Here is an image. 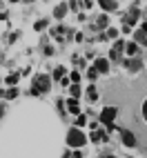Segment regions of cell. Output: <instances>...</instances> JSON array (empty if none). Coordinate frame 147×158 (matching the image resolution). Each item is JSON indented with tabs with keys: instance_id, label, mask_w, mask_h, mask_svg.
<instances>
[{
	"instance_id": "3",
	"label": "cell",
	"mask_w": 147,
	"mask_h": 158,
	"mask_svg": "<svg viewBox=\"0 0 147 158\" xmlns=\"http://www.w3.org/2000/svg\"><path fill=\"white\" fill-rule=\"evenodd\" d=\"M116 114H118V109H116V107H105V109L100 111V120L107 125V123H111L114 118H116Z\"/></svg>"
},
{
	"instance_id": "4",
	"label": "cell",
	"mask_w": 147,
	"mask_h": 158,
	"mask_svg": "<svg viewBox=\"0 0 147 158\" xmlns=\"http://www.w3.org/2000/svg\"><path fill=\"white\" fill-rule=\"evenodd\" d=\"M123 143L127 145V147H136V143H138V140H136V136H134L132 131H125V129H123Z\"/></svg>"
},
{
	"instance_id": "6",
	"label": "cell",
	"mask_w": 147,
	"mask_h": 158,
	"mask_svg": "<svg viewBox=\"0 0 147 158\" xmlns=\"http://www.w3.org/2000/svg\"><path fill=\"white\" fill-rule=\"evenodd\" d=\"M96 71H100V73H107V69H109V65H107V60H103V58H98L96 60V67H94Z\"/></svg>"
},
{
	"instance_id": "7",
	"label": "cell",
	"mask_w": 147,
	"mask_h": 158,
	"mask_svg": "<svg viewBox=\"0 0 147 158\" xmlns=\"http://www.w3.org/2000/svg\"><path fill=\"white\" fill-rule=\"evenodd\" d=\"M127 67H129L132 71H138V69H141V60H136V58L127 60Z\"/></svg>"
},
{
	"instance_id": "11",
	"label": "cell",
	"mask_w": 147,
	"mask_h": 158,
	"mask_svg": "<svg viewBox=\"0 0 147 158\" xmlns=\"http://www.w3.org/2000/svg\"><path fill=\"white\" fill-rule=\"evenodd\" d=\"M67 107H69V111H71V114H80V109H78V102L74 100V98L67 102Z\"/></svg>"
},
{
	"instance_id": "15",
	"label": "cell",
	"mask_w": 147,
	"mask_h": 158,
	"mask_svg": "<svg viewBox=\"0 0 147 158\" xmlns=\"http://www.w3.org/2000/svg\"><path fill=\"white\" fill-rule=\"evenodd\" d=\"M94 27H100V29H105V27H107V16H100V18L96 20V25H94Z\"/></svg>"
},
{
	"instance_id": "17",
	"label": "cell",
	"mask_w": 147,
	"mask_h": 158,
	"mask_svg": "<svg viewBox=\"0 0 147 158\" xmlns=\"http://www.w3.org/2000/svg\"><path fill=\"white\" fill-rule=\"evenodd\" d=\"M87 78H89V80H96V78H98V71H96V69L91 67V69L87 71Z\"/></svg>"
},
{
	"instance_id": "13",
	"label": "cell",
	"mask_w": 147,
	"mask_h": 158,
	"mask_svg": "<svg viewBox=\"0 0 147 158\" xmlns=\"http://www.w3.org/2000/svg\"><path fill=\"white\" fill-rule=\"evenodd\" d=\"M54 78H56V80L65 78V67H56V69H54Z\"/></svg>"
},
{
	"instance_id": "8",
	"label": "cell",
	"mask_w": 147,
	"mask_h": 158,
	"mask_svg": "<svg viewBox=\"0 0 147 158\" xmlns=\"http://www.w3.org/2000/svg\"><path fill=\"white\" fill-rule=\"evenodd\" d=\"M65 14H67V5H58V7H56V11H54L56 18H62Z\"/></svg>"
},
{
	"instance_id": "18",
	"label": "cell",
	"mask_w": 147,
	"mask_h": 158,
	"mask_svg": "<svg viewBox=\"0 0 147 158\" xmlns=\"http://www.w3.org/2000/svg\"><path fill=\"white\" fill-rule=\"evenodd\" d=\"M89 138H91L94 143H98V140H103V134H100V131H94V134L89 136Z\"/></svg>"
},
{
	"instance_id": "2",
	"label": "cell",
	"mask_w": 147,
	"mask_h": 158,
	"mask_svg": "<svg viewBox=\"0 0 147 158\" xmlns=\"http://www.w3.org/2000/svg\"><path fill=\"white\" fill-rule=\"evenodd\" d=\"M85 143H87V138H85V134H82V131L71 129V131L67 134V145H69V147H78V149H80Z\"/></svg>"
},
{
	"instance_id": "5",
	"label": "cell",
	"mask_w": 147,
	"mask_h": 158,
	"mask_svg": "<svg viewBox=\"0 0 147 158\" xmlns=\"http://www.w3.org/2000/svg\"><path fill=\"white\" fill-rule=\"evenodd\" d=\"M98 5L105 9V11H114V9H116V2H114V0H98Z\"/></svg>"
},
{
	"instance_id": "19",
	"label": "cell",
	"mask_w": 147,
	"mask_h": 158,
	"mask_svg": "<svg viewBox=\"0 0 147 158\" xmlns=\"http://www.w3.org/2000/svg\"><path fill=\"white\" fill-rule=\"evenodd\" d=\"M34 27H36V29H38V31H43V29H45V27H47V20H38V23H36V25H34Z\"/></svg>"
},
{
	"instance_id": "23",
	"label": "cell",
	"mask_w": 147,
	"mask_h": 158,
	"mask_svg": "<svg viewBox=\"0 0 147 158\" xmlns=\"http://www.w3.org/2000/svg\"><path fill=\"white\" fill-rule=\"evenodd\" d=\"M109 58H111V60H120V54H118V51H114V49H111V54H109Z\"/></svg>"
},
{
	"instance_id": "20",
	"label": "cell",
	"mask_w": 147,
	"mask_h": 158,
	"mask_svg": "<svg viewBox=\"0 0 147 158\" xmlns=\"http://www.w3.org/2000/svg\"><path fill=\"white\" fill-rule=\"evenodd\" d=\"M85 123H87V120H85V116H78V118H76V127H82Z\"/></svg>"
},
{
	"instance_id": "22",
	"label": "cell",
	"mask_w": 147,
	"mask_h": 158,
	"mask_svg": "<svg viewBox=\"0 0 147 158\" xmlns=\"http://www.w3.org/2000/svg\"><path fill=\"white\" fill-rule=\"evenodd\" d=\"M71 96H80V87H78V85L71 87Z\"/></svg>"
},
{
	"instance_id": "9",
	"label": "cell",
	"mask_w": 147,
	"mask_h": 158,
	"mask_svg": "<svg viewBox=\"0 0 147 158\" xmlns=\"http://www.w3.org/2000/svg\"><path fill=\"white\" fill-rule=\"evenodd\" d=\"M136 43H141V45H145V27H141L138 31H136Z\"/></svg>"
},
{
	"instance_id": "25",
	"label": "cell",
	"mask_w": 147,
	"mask_h": 158,
	"mask_svg": "<svg viewBox=\"0 0 147 158\" xmlns=\"http://www.w3.org/2000/svg\"><path fill=\"white\" fill-rule=\"evenodd\" d=\"M103 158H116V156H103Z\"/></svg>"
},
{
	"instance_id": "1",
	"label": "cell",
	"mask_w": 147,
	"mask_h": 158,
	"mask_svg": "<svg viewBox=\"0 0 147 158\" xmlns=\"http://www.w3.org/2000/svg\"><path fill=\"white\" fill-rule=\"evenodd\" d=\"M51 87V78L45 76V73H40V76L34 78V89H31V96H40V94H47Z\"/></svg>"
},
{
	"instance_id": "12",
	"label": "cell",
	"mask_w": 147,
	"mask_h": 158,
	"mask_svg": "<svg viewBox=\"0 0 147 158\" xmlns=\"http://www.w3.org/2000/svg\"><path fill=\"white\" fill-rule=\"evenodd\" d=\"M18 80H20V73H11V76H7V85H11V87H14Z\"/></svg>"
},
{
	"instance_id": "16",
	"label": "cell",
	"mask_w": 147,
	"mask_h": 158,
	"mask_svg": "<svg viewBox=\"0 0 147 158\" xmlns=\"http://www.w3.org/2000/svg\"><path fill=\"white\" fill-rule=\"evenodd\" d=\"M5 98H9V100H14V98H18V89L16 87H11L7 94H5Z\"/></svg>"
},
{
	"instance_id": "24",
	"label": "cell",
	"mask_w": 147,
	"mask_h": 158,
	"mask_svg": "<svg viewBox=\"0 0 147 158\" xmlns=\"http://www.w3.org/2000/svg\"><path fill=\"white\" fill-rule=\"evenodd\" d=\"M107 36H109V38H116V36H118V31H116V29H109V31H107Z\"/></svg>"
},
{
	"instance_id": "14",
	"label": "cell",
	"mask_w": 147,
	"mask_h": 158,
	"mask_svg": "<svg viewBox=\"0 0 147 158\" xmlns=\"http://www.w3.org/2000/svg\"><path fill=\"white\" fill-rule=\"evenodd\" d=\"M125 51H127L129 56H136V51H138V47H136L134 43H129V45H125Z\"/></svg>"
},
{
	"instance_id": "21",
	"label": "cell",
	"mask_w": 147,
	"mask_h": 158,
	"mask_svg": "<svg viewBox=\"0 0 147 158\" xmlns=\"http://www.w3.org/2000/svg\"><path fill=\"white\" fill-rule=\"evenodd\" d=\"M69 78H71L74 82H80V73H78V71H71V76H69Z\"/></svg>"
},
{
	"instance_id": "10",
	"label": "cell",
	"mask_w": 147,
	"mask_h": 158,
	"mask_svg": "<svg viewBox=\"0 0 147 158\" xmlns=\"http://www.w3.org/2000/svg\"><path fill=\"white\" fill-rule=\"evenodd\" d=\"M87 98H89V100H96V98H98V89L94 87V85L87 89Z\"/></svg>"
},
{
	"instance_id": "26",
	"label": "cell",
	"mask_w": 147,
	"mask_h": 158,
	"mask_svg": "<svg viewBox=\"0 0 147 158\" xmlns=\"http://www.w3.org/2000/svg\"><path fill=\"white\" fill-rule=\"evenodd\" d=\"M0 7H2V5H0Z\"/></svg>"
}]
</instances>
